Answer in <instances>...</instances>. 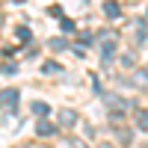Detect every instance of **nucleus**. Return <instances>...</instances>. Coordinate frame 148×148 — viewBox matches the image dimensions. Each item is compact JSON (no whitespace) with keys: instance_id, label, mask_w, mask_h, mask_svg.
Masks as SVG:
<instances>
[{"instance_id":"nucleus-13","label":"nucleus","mask_w":148,"mask_h":148,"mask_svg":"<svg viewBox=\"0 0 148 148\" xmlns=\"http://www.w3.org/2000/svg\"><path fill=\"white\" fill-rule=\"evenodd\" d=\"M0 71H3V74H15V62H3Z\"/></svg>"},{"instance_id":"nucleus-11","label":"nucleus","mask_w":148,"mask_h":148,"mask_svg":"<svg viewBox=\"0 0 148 148\" xmlns=\"http://www.w3.org/2000/svg\"><path fill=\"white\" fill-rule=\"evenodd\" d=\"M15 33H18V39H21V42H27V39H30V30H27V27H18Z\"/></svg>"},{"instance_id":"nucleus-3","label":"nucleus","mask_w":148,"mask_h":148,"mask_svg":"<svg viewBox=\"0 0 148 148\" xmlns=\"http://www.w3.org/2000/svg\"><path fill=\"white\" fill-rule=\"evenodd\" d=\"M59 125H62V127L77 125V113H74V110H62V113H59Z\"/></svg>"},{"instance_id":"nucleus-6","label":"nucleus","mask_w":148,"mask_h":148,"mask_svg":"<svg viewBox=\"0 0 148 148\" xmlns=\"http://www.w3.org/2000/svg\"><path fill=\"white\" fill-rule=\"evenodd\" d=\"M36 133H39V136H51V133H53V125H51L47 119H42L39 125H36Z\"/></svg>"},{"instance_id":"nucleus-5","label":"nucleus","mask_w":148,"mask_h":148,"mask_svg":"<svg viewBox=\"0 0 148 148\" xmlns=\"http://www.w3.org/2000/svg\"><path fill=\"white\" fill-rule=\"evenodd\" d=\"M133 119H136L139 130H148V110H133Z\"/></svg>"},{"instance_id":"nucleus-4","label":"nucleus","mask_w":148,"mask_h":148,"mask_svg":"<svg viewBox=\"0 0 148 148\" xmlns=\"http://www.w3.org/2000/svg\"><path fill=\"white\" fill-rule=\"evenodd\" d=\"M0 104H6V107L12 110V107L18 104V89H6L3 95H0Z\"/></svg>"},{"instance_id":"nucleus-12","label":"nucleus","mask_w":148,"mask_h":148,"mask_svg":"<svg viewBox=\"0 0 148 148\" xmlns=\"http://www.w3.org/2000/svg\"><path fill=\"white\" fill-rule=\"evenodd\" d=\"M68 42L65 39H51V47H56V51H62V47H65Z\"/></svg>"},{"instance_id":"nucleus-9","label":"nucleus","mask_w":148,"mask_h":148,"mask_svg":"<svg viewBox=\"0 0 148 148\" xmlns=\"http://www.w3.org/2000/svg\"><path fill=\"white\" fill-rule=\"evenodd\" d=\"M42 71H45V74H59V71H62V65L51 59V62H45V65H42Z\"/></svg>"},{"instance_id":"nucleus-14","label":"nucleus","mask_w":148,"mask_h":148,"mask_svg":"<svg viewBox=\"0 0 148 148\" xmlns=\"http://www.w3.org/2000/svg\"><path fill=\"white\" fill-rule=\"evenodd\" d=\"M24 148H45V145H24Z\"/></svg>"},{"instance_id":"nucleus-8","label":"nucleus","mask_w":148,"mask_h":148,"mask_svg":"<svg viewBox=\"0 0 148 148\" xmlns=\"http://www.w3.org/2000/svg\"><path fill=\"white\" fill-rule=\"evenodd\" d=\"M104 12H107V18H119V15H121V9L113 3V0H110V3H104Z\"/></svg>"},{"instance_id":"nucleus-7","label":"nucleus","mask_w":148,"mask_h":148,"mask_svg":"<svg viewBox=\"0 0 148 148\" xmlns=\"http://www.w3.org/2000/svg\"><path fill=\"white\" fill-rule=\"evenodd\" d=\"M30 110H33L36 116H47V113H51V107H47L45 101H33V104H30Z\"/></svg>"},{"instance_id":"nucleus-10","label":"nucleus","mask_w":148,"mask_h":148,"mask_svg":"<svg viewBox=\"0 0 148 148\" xmlns=\"http://www.w3.org/2000/svg\"><path fill=\"white\" fill-rule=\"evenodd\" d=\"M77 27H74V21L71 18H62V33H74Z\"/></svg>"},{"instance_id":"nucleus-1","label":"nucleus","mask_w":148,"mask_h":148,"mask_svg":"<svg viewBox=\"0 0 148 148\" xmlns=\"http://www.w3.org/2000/svg\"><path fill=\"white\" fill-rule=\"evenodd\" d=\"M98 47H101V59H104V62L116 59V51H119V33H116V30L98 33Z\"/></svg>"},{"instance_id":"nucleus-2","label":"nucleus","mask_w":148,"mask_h":148,"mask_svg":"<svg viewBox=\"0 0 148 148\" xmlns=\"http://www.w3.org/2000/svg\"><path fill=\"white\" fill-rule=\"evenodd\" d=\"M130 36H133V42H136V45L145 42V21H142V18L130 21Z\"/></svg>"},{"instance_id":"nucleus-15","label":"nucleus","mask_w":148,"mask_h":148,"mask_svg":"<svg viewBox=\"0 0 148 148\" xmlns=\"http://www.w3.org/2000/svg\"><path fill=\"white\" fill-rule=\"evenodd\" d=\"M104 148H113V145H104Z\"/></svg>"}]
</instances>
